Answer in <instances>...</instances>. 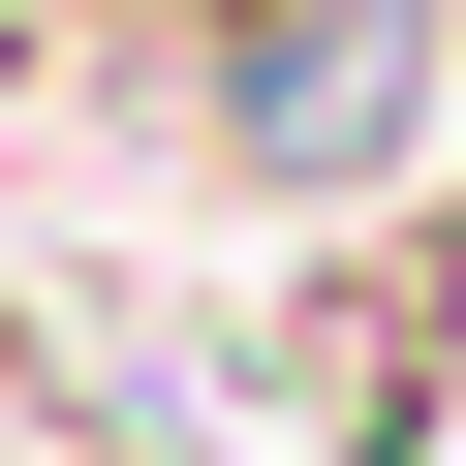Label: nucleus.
I'll return each instance as SVG.
<instances>
[{
  "mask_svg": "<svg viewBox=\"0 0 466 466\" xmlns=\"http://www.w3.org/2000/svg\"><path fill=\"white\" fill-rule=\"evenodd\" d=\"M0 94H63V0H0Z\"/></svg>",
  "mask_w": 466,
  "mask_h": 466,
  "instance_id": "nucleus-1",
  "label": "nucleus"
},
{
  "mask_svg": "<svg viewBox=\"0 0 466 466\" xmlns=\"http://www.w3.org/2000/svg\"><path fill=\"white\" fill-rule=\"evenodd\" d=\"M0 404H32V280H0Z\"/></svg>",
  "mask_w": 466,
  "mask_h": 466,
  "instance_id": "nucleus-2",
  "label": "nucleus"
}]
</instances>
